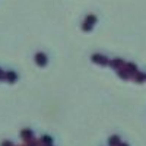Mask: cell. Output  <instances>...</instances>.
Segmentation results:
<instances>
[{
  "label": "cell",
  "mask_w": 146,
  "mask_h": 146,
  "mask_svg": "<svg viewBox=\"0 0 146 146\" xmlns=\"http://www.w3.org/2000/svg\"><path fill=\"white\" fill-rule=\"evenodd\" d=\"M85 21L89 22L91 25H95L96 21H98V18H96V15H94V13H88L86 16H85Z\"/></svg>",
  "instance_id": "6"
},
{
  "label": "cell",
  "mask_w": 146,
  "mask_h": 146,
  "mask_svg": "<svg viewBox=\"0 0 146 146\" xmlns=\"http://www.w3.org/2000/svg\"><path fill=\"white\" fill-rule=\"evenodd\" d=\"M35 63L38 64L40 67L47 66V63H48V57H47V54L42 53V51H38V53L35 54Z\"/></svg>",
  "instance_id": "1"
},
{
  "label": "cell",
  "mask_w": 146,
  "mask_h": 146,
  "mask_svg": "<svg viewBox=\"0 0 146 146\" xmlns=\"http://www.w3.org/2000/svg\"><path fill=\"white\" fill-rule=\"evenodd\" d=\"M32 130L31 129H23L22 131H21V137L25 140V142H29V140H32Z\"/></svg>",
  "instance_id": "5"
},
{
  "label": "cell",
  "mask_w": 146,
  "mask_h": 146,
  "mask_svg": "<svg viewBox=\"0 0 146 146\" xmlns=\"http://www.w3.org/2000/svg\"><path fill=\"white\" fill-rule=\"evenodd\" d=\"M0 79H5V73H3L2 69H0Z\"/></svg>",
  "instance_id": "13"
},
{
  "label": "cell",
  "mask_w": 146,
  "mask_h": 146,
  "mask_svg": "<svg viewBox=\"0 0 146 146\" xmlns=\"http://www.w3.org/2000/svg\"><path fill=\"white\" fill-rule=\"evenodd\" d=\"M145 78H146V76H145V75H142V73H139V72H136V73H135V79H136L137 82H142Z\"/></svg>",
  "instance_id": "11"
},
{
  "label": "cell",
  "mask_w": 146,
  "mask_h": 146,
  "mask_svg": "<svg viewBox=\"0 0 146 146\" xmlns=\"http://www.w3.org/2000/svg\"><path fill=\"white\" fill-rule=\"evenodd\" d=\"M110 66H111L114 70H120L121 67H124V63L121 58H113L111 62H110Z\"/></svg>",
  "instance_id": "4"
},
{
  "label": "cell",
  "mask_w": 146,
  "mask_h": 146,
  "mask_svg": "<svg viewBox=\"0 0 146 146\" xmlns=\"http://www.w3.org/2000/svg\"><path fill=\"white\" fill-rule=\"evenodd\" d=\"M5 79H6V82H9V83H13V82H16V79H18L16 72H13V70H9V72H6V73H5Z\"/></svg>",
  "instance_id": "3"
},
{
  "label": "cell",
  "mask_w": 146,
  "mask_h": 146,
  "mask_svg": "<svg viewBox=\"0 0 146 146\" xmlns=\"http://www.w3.org/2000/svg\"><path fill=\"white\" fill-rule=\"evenodd\" d=\"M80 28H82V31H85V32H89V31L94 28V25H91V23L86 22V21H83L82 25H80Z\"/></svg>",
  "instance_id": "8"
},
{
  "label": "cell",
  "mask_w": 146,
  "mask_h": 146,
  "mask_svg": "<svg viewBox=\"0 0 146 146\" xmlns=\"http://www.w3.org/2000/svg\"><path fill=\"white\" fill-rule=\"evenodd\" d=\"M124 69H127V72H129V73H136V72H137L136 66H135V64H131V63L124 64Z\"/></svg>",
  "instance_id": "10"
},
{
  "label": "cell",
  "mask_w": 146,
  "mask_h": 146,
  "mask_svg": "<svg viewBox=\"0 0 146 146\" xmlns=\"http://www.w3.org/2000/svg\"><path fill=\"white\" fill-rule=\"evenodd\" d=\"M108 143H110V146H118L120 145V136H111L110 137V140H108Z\"/></svg>",
  "instance_id": "7"
},
{
  "label": "cell",
  "mask_w": 146,
  "mask_h": 146,
  "mask_svg": "<svg viewBox=\"0 0 146 146\" xmlns=\"http://www.w3.org/2000/svg\"><path fill=\"white\" fill-rule=\"evenodd\" d=\"M51 140H53V139H51L50 136H42V137H41V143H42L44 146H51V143H53Z\"/></svg>",
  "instance_id": "9"
},
{
  "label": "cell",
  "mask_w": 146,
  "mask_h": 146,
  "mask_svg": "<svg viewBox=\"0 0 146 146\" xmlns=\"http://www.w3.org/2000/svg\"><path fill=\"white\" fill-rule=\"evenodd\" d=\"M92 62L94 63H96V64H101V66H105V64H108V58L104 56V54H100V53H95V54H92Z\"/></svg>",
  "instance_id": "2"
},
{
  "label": "cell",
  "mask_w": 146,
  "mask_h": 146,
  "mask_svg": "<svg viewBox=\"0 0 146 146\" xmlns=\"http://www.w3.org/2000/svg\"><path fill=\"white\" fill-rule=\"evenodd\" d=\"M0 146H13V143H12L10 140H5V142H2Z\"/></svg>",
  "instance_id": "12"
}]
</instances>
